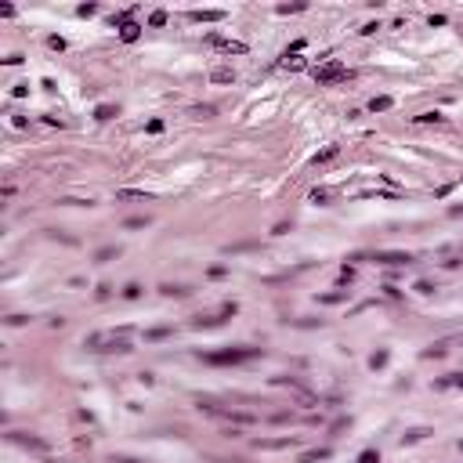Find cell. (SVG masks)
<instances>
[{
  "label": "cell",
  "instance_id": "cell-19",
  "mask_svg": "<svg viewBox=\"0 0 463 463\" xmlns=\"http://www.w3.org/2000/svg\"><path fill=\"white\" fill-rule=\"evenodd\" d=\"M445 351H449V344H431V348L424 351V358H442Z\"/></svg>",
  "mask_w": 463,
  "mask_h": 463
},
{
  "label": "cell",
  "instance_id": "cell-29",
  "mask_svg": "<svg viewBox=\"0 0 463 463\" xmlns=\"http://www.w3.org/2000/svg\"><path fill=\"white\" fill-rule=\"evenodd\" d=\"M336 301H344V293H326L322 304H336Z\"/></svg>",
  "mask_w": 463,
  "mask_h": 463
},
{
  "label": "cell",
  "instance_id": "cell-27",
  "mask_svg": "<svg viewBox=\"0 0 463 463\" xmlns=\"http://www.w3.org/2000/svg\"><path fill=\"white\" fill-rule=\"evenodd\" d=\"M326 199H329L326 188H315V192H311V203H326Z\"/></svg>",
  "mask_w": 463,
  "mask_h": 463
},
{
  "label": "cell",
  "instance_id": "cell-14",
  "mask_svg": "<svg viewBox=\"0 0 463 463\" xmlns=\"http://www.w3.org/2000/svg\"><path fill=\"white\" fill-rule=\"evenodd\" d=\"M387 109H391V98H387V94H380V98L369 102V112H387Z\"/></svg>",
  "mask_w": 463,
  "mask_h": 463
},
{
  "label": "cell",
  "instance_id": "cell-4",
  "mask_svg": "<svg viewBox=\"0 0 463 463\" xmlns=\"http://www.w3.org/2000/svg\"><path fill=\"white\" fill-rule=\"evenodd\" d=\"M376 264H391V268H402V264H412V254H402V250H376L373 254Z\"/></svg>",
  "mask_w": 463,
  "mask_h": 463
},
{
  "label": "cell",
  "instance_id": "cell-17",
  "mask_svg": "<svg viewBox=\"0 0 463 463\" xmlns=\"http://www.w3.org/2000/svg\"><path fill=\"white\" fill-rule=\"evenodd\" d=\"M293 438H275V442H257V449H289Z\"/></svg>",
  "mask_w": 463,
  "mask_h": 463
},
{
  "label": "cell",
  "instance_id": "cell-8",
  "mask_svg": "<svg viewBox=\"0 0 463 463\" xmlns=\"http://www.w3.org/2000/svg\"><path fill=\"white\" fill-rule=\"evenodd\" d=\"M336 156H340V145H326L322 152H315V159H311V163H315V166H326V163H329V159H336Z\"/></svg>",
  "mask_w": 463,
  "mask_h": 463
},
{
  "label": "cell",
  "instance_id": "cell-20",
  "mask_svg": "<svg viewBox=\"0 0 463 463\" xmlns=\"http://www.w3.org/2000/svg\"><path fill=\"white\" fill-rule=\"evenodd\" d=\"M138 33H141V26H131V22L123 26V40H127V44H134V40H138Z\"/></svg>",
  "mask_w": 463,
  "mask_h": 463
},
{
  "label": "cell",
  "instance_id": "cell-11",
  "mask_svg": "<svg viewBox=\"0 0 463 463\" xmlns=\"http://www.w3.org/2000/svg\"><path fill=\"white\" fill-rule=\"evenodd\" d=\"M225 18V11H192V22H217Z\"/></svg>",
  "mask_w": 463,
  "mask_h": 463
},
{
  "label": "cell",
  "instance_id": "cell-26",
  "mask_svg": "<svg viewBox=\"0 0 463 463\" xmlns=\"http://www.w3.org/2000/svg\"><path fill=\"white\" fill-rule=\"evenodd\" d=\"M369 365H373V369H380V365H387V351H376V355L369 358Z\"/></svg>",
  "mask_w": 463,
  "mask_h": 463
},
{
  "label": "cell",
  "instance_id": "cell-25",
  "mask_svg": "<svg viewBox=\"0 0 463 463\" xmlns=\"http://www.w3.org/2000/svg\"><path fill=\"white\" fill-rule=\"evenodd\" d=\"M149 26H156V29L166 26V11H152V15H149Z\"/></svg>",
  "mask_w": 463,
  "mask_h": 463
},
{
  "label": "cell",
  "instance_id": "cell-3",
  "mask_svg": "<svg viewBox=\"0 0 463 463\" xmlns=\"http://www.w3.org/2000/svg\"><path fill=\"white\" fill-rule=\"evenodd\" d=\"M348 76H351V69L340 65V62H322V65L315 69V80L322 83V87H329V83H340V80H348Z\"/></svg>",
  "mask_w": 463,
  "mask_h": 463
},
{
  "label": "cell",
  "instance_id": "cell-2",
  "mask_svg": "<svg viewBox=\"0 0 463 463\" xmlns=\"http://www.w3.org/2000/svg\"><path fill=\"white\" fill-rule=\"evenodd\" d=\"M261 348H225V351H210L203 355V362L210 365H235V362H250V358H261Z\"/></svg>",
  "mask_w": 463,
  "mask_h": 463
},
{
  "label": "cell",
  "instance_id": "cell-13",
  "mask_svg": "<svg viewBox=\"0 0 463 463\" xmlns=\"http://www.w3.org/2000/svg\"><path fill=\"white\" fill-rule=\"evenodd\" d=\"M319 459H329V449H311L301 456V463H319Z\"/></svg>",
  "mask_w": 463,
  "mask_h": 463
},
{
  "label": "cell",
  "instance_id": "cell-15",
  "mask_svg": "<svg viewBox=\"0 0 463 463\" xmlns=\"http://www.w3.org/2000/svg\"><path fill=\"white\" fill-rule=\"evenodd\" d=\"M431 431H424V427H416V431H405L402 434V445H412V442H420V438H427Z\"/></svg>",
  "mask_w": 463,
  "mask_h": 463
},
{
  "label": "cell",
  "instance_id": "cell-5",
  "mask_svg": "<svg viewBox=\"0 0 463 463\" xmlns=\"http://www.w3.org/2000/svg\"><path fill=\"white\" fill-rule=\"evenodd\" d=\"M206 44L217 47V51H225V55H246V44H239V40H225V36H217V33H210Z\"/></svg>",
  "mask_w": 463,
  "mask_h": 463
},
{
  "label": "cell",
  "instance_id": "cell-7",
  "mask_svg": "<svg viewBox=\"0 0 463 463\" xmlns=\"http://www.w3.org/2000/svg\"><path fill=\"white\" fill-rule=\"evenodd\" d=\"M15 445H26V449H36V452H47V442L44 438H36V434H26V431H11L8 434Z\"/></svg>",
  "mask_w": 463,
  "mask_h": 463
},
{
  "label": "cell",
  "instance_id": "cell-32",
  "mask_svg": "<svg viewBox=\"0 0 463 463\" xmlns=\"http://www.w3.org/2000/svg\"><path fill=\"white\" fill-rule=\"evenodd\" d=\"M116 463H141V459H131V456H116Z\"/></svg>",
  "mask_w": 463,
  "mask_h": 463
},
{
  "label": "cell",
  "instance_id": "cell-12",
  "mask_svg": "<svg viewBox=\"0 0 463 463\" xmlns=\"http://www.w3.org/2000/svg\"><path fill=\"white\" fill-rule=\"evenodd\" d=\"M210 80H214V83H232V80H235V72L221 65V69H214V72H210Z\"/></svg>",
  "mask_w": 463,
  "mask_h": 463
},
{
  "label": "cell",
  "instance_id": "cell-18",
  "mask_svg": "<svg viewBox=\"0 0 463 463\" xmlns=\"http://www.w3.org/2000/svg\"><path fill=\"white\" fill-rule=\"evenodd\" d=\"M123 297H127V301H138V297H141V286H138V282H127V286H123Z\"/></svg>",
  "mask_w": 463,
  "mask_h": 463
},
{
  "label": "cell",
  "instance_id": "cell-16",
  "mask_svg": "<svg viewBox=\"0 0 463 463\" xmlns=\"http://www.w3.org/2000/svg\"><path fill=\"white\" fill-rule=\"evenodd\" d=\"M116 112H119L116 105H98V109H94V119H102V123H105V119H112Z\"/></svg>",
  "mask_w": 463,
  "mask_h": 463
},
{
  "label": "cell",
  "instance_id": "cell-31",
  "mask_svg": "<svg viewBox=\"0 0 463 463\" xmlns=\"http://www.w3.org/2000/svg\"><path fill=\"white\" fill-rule=\"evenodd\" d=\"M127 228H145V217H131V221H123Z\"/></svg>",
  "mask_w": 463,
  "mask_h": 463
},
{
  "label": "cell",
  "instance_id": "cell-23",
  "mask_svg": "<svg viewBox=\"0 0 463 463\" xmlns=\"http://www.w3.org/2000/svg\"><path fill=\"white\" fill-rule=\"evenodd\" d=\"M116 199H149L145 192H134V188H123V192H116Z\"/></svg>",
  "mask_w": 463,
  "mask_h": 463
},
{
  "label": "cell",
  "instance_id": "cell-24",
  "mask_svg": "<svg viewBox=\"0 0 463 463\" xmlns=\"http://www.w3.org/2000/svg\"><path fill=\"white\" fill-rule=\"evenodd\" d=\"M358 463H380V452H376V449H365V452L358 456Z\"/></svg>",
  "mask_w": 463,
  "mask_h": 463
},
{
  "label": "cell",
  "instance_id": "cell-21",
  "mask_svg": "<svg viewBox=\"0 0 463 463\" xmlns=\"http://www.w3.org/2000/svg\"><path fill=\"white\" fill-rule=\"evenodd\" d=\"M442 119H445L442 112H420L416 116V123H442Z\"/></svg>",
  "mask_w": 463,
  "mask_h": 463
},
{
  "label": "cell",
  "instance_id": "cell-9",
  "mask_svg": "<svg viewBox=\"0 0 463 463\" xmlns=\"http://www.w3.org/2000/svg\"><path fill=\"white\" fill-rule=\"evenodd\" d=\"M163 297H188V286H174V282H163L159 286Z\"/></svg>",
  "mask_w": 463,
  "mask_h": 463
},
{
  "label": "cell",
  "instance_id": "cell-6",
  "mask_svg": "<svg viewBox=\"0 0 463 463\" xmlns=\"http://www.w3.org/2000/svg\"><path fill=\"white\" fill-rule=\"evenodd\" d=\"M235 315V304H225L221 311H214V315H199V319H192V326L196 329H203V326H221L225 319H232Z\"/></svg>",
  "mask_w": 463,
  "mask_h": 463
},
{
  "label": "cell",
  "instance_id": "cell-1",
  "mask_svg": "<svg viewBox=\"0 0 463 463\" xmlns=\"http://www.w3.org/2000/svg\"><path fill=\"white\" fill-rule=\"evenodd\" d=\"M127 333H131V326H123L116 333H94V336H87V348L91 351H119V355H127L131 351Z\"/></svg>",
  "mask_w": 463,
  "mask_h": 463
},
{
  "label": "cell",
  "instance_id": "cell-10",
  "mask_svg": "<svg viewBox=\"0 0 463 463\" xmlns=\"http://www.w3.org/2000/svg\"><path fill=\"white\" fill-rule=\"evenodd\" d=\"M434 387H459L463 391V373H452V376H442V380Z\"/></svg>",
  "mask_w": 463,
  "mask_h": 463
},
{
  "label": "cell",
  "instance_id": "cell-22",
  "mask_svg": "<svg viewBox=\"0 0 463 463\" xmlns=\"http://www.w3.org/2000/svg\"><path fill=\"white\" fill-rule=\"evenodd\" d=\"M112 257H119L116 246H102V250H98V261H112Z\"/></svg>",
  "mask_w": 463,
  "mask_h": 463
},
{
  "label": "cell",
  "instance_id": "cell-30",
  "mask_svg": "<svg viewBox=\"0 0 463 463\" xmlns=\"http://www.w3.org/2000/svg\"><path fill=\"white\" fill-rule=\"evenodd\" d=\"M166 333H170V329H149V340H163Z\"/></svg>",
  "mask_w": 463,
  "mask_h": 463
},
{
  "label": "cell",
  "instance_id": "cell-28",
  "mask_svg": "<svg viewBox=\"0 0 463 463\" xmlns=\"http://www.w3.org/2000/svg\"><path fill=\"white\" fill-rule=\"evenodd\" d=\"M145 131H149V134H159V131H163V119H149Z\"/></svg>",
  "mask_w": 463,
  "mask_h": 463
}]
</instances>
